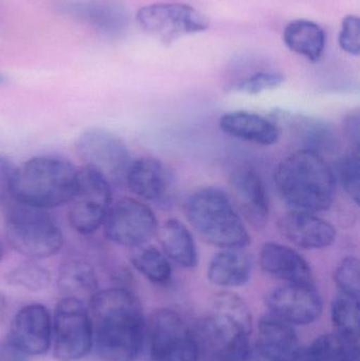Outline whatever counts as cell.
Instances as JSON below:
<instances>
[{
	"label": "cell",
	"instance_id": "20",
	"mask_svg": "<svg viewBox=\"0 0 360 361\" xmlns=\"http://www.w3.org/2000/svg\"><path fill=\"white\" fill-rule=\"evenodd\" d=\"M262 271L285 283H313L310 263L294 248L277 242H266L259 252Z\"/></svg>",
	"mask_w": 360,
	"mask_h": 361
},
{
	"label": "cell",
	"instance_id": "40",
	"mask_svg": "<svg viewBox=\"0 0 360 361\" xmlns=\"http://www.w3.org/2000/svg\"><path fill=\"white\" fill-rule=\"evenodd\" d=\"M4 82V75H1V74H0V84H2V82Z\"/></svg>",
	"mask_w": 360,
	"mask_h": 361
},
{
	"label": "cell",
	"instance_id": "25",
	"mask_svg": "<svg viewBox=\"0 0 360 361\" xmlns=\"http://www.w3.org/2000/svg\"><path fill=\"white\" fill-rule=\"evenodd\" d=\"M283 42L292 52L316 63L325 52L327 36L318 23L308 19H297L285 27Z\"/></svg>",
	"mask_w": 360,
	"mask_h": 361
},
{
	"label": "cell",
	"instance_id": "30",
	"mask_svg": "<svg viewBox=\"0 0 360 361\" xmlns=\"http://www.w3.org/2000/svg\"><path fill=\"white\" fill-rule=\"evenodd\" d=\"M6 281L13 288L37 293L50 286L52 276L46 267L30 260L10 269L6 273Z\"/></svg>",
	"mask_w": 360,
	"mask_h": 361
},
{
	"label": "cell",
	"instance_id": "34",
	"mask_svg": "<svg viewBox=\"0 0 360 361\" xmlns=\"http://www.w3.org/2000/svg\"><path fill=\"white\" fill-rule=\"evenodd\" d=\"M340 48L353 56L360 54V20L355 15H349L342 20L338 37Z\"/></svg>",
	"mask_w": 360,
	"mask_h": 361
},
{
	"label": "cell",
	"instance_id": "28",
	"mask_svg": "<svg viewBox=\"0 0 360 361\" xmlns=\"http://www.w3.org/2000/svg\"><path fill=\"white\" fill-rule=\"evenodd\" d=\"M131 264L137 273L156 286H166L173 277L171 263L162 250L154 245L137 248L131 256Z\"/></svg>",
	"mask_w": 360,
	"mask_h": 361
},
{
	"label": "cell",
	"instance_id": "14",
	"mask_svg": "<svg viewBox=\"0 0 360 361\" xmlns=\"http://www.w3.org/2000/svg\"><path fill=\"white\" fill-rule=\"evenodd\" d=\"M230 188V199L241 218L256 231H262L268 224L271 207L266 183L257 169L249 165L235 169Z\"/></svg>",
	"mask_w": 360,
	"mask_h": 361
},
{
	"label": "cell",
	"instance_id": "7",
	"mask_svg": "<svg viewBox=\"0 0 360 361\" xmlns=\"http://www.w3.org/2000/svg\"><path fill=\"white\" fill-rule=\"evenodd\" d=\"M53 356L57 361H78L93 348V326L84 301L61 298L52 319Z\"/></svg>",
	"mask_w": 360,
	"mask_h": 361
},
{
	"label": "cell",
	"instance_id": "29",
	"mask_svg": "<svg viewBox=\"0 0 360 361\" xmlns=\"http://www.w3.org/2000/svg\"><path fill=\"white\" fill-rule=\"evenodd\" d=\"M331 320L336 333L359 341V297L338 292L332 300Z\"/></svg>",
	"mask_w": 360,
	"mask_h": 361
},
{
	"label": "cell",
	"instance_id": "37",
	"mask_svg": "<svg viewBox=\"0 0 360 361\" xmlns=\"http://www.w3.org/2000/svg\"><path fill=\"white\" fill-rule=\"evenodd\" d=\"M0 361H30V356L6 336L0 341Z\"/></svg>",
	"mask_w": 360,
	"mask_h": 361
},
{
	"label": "cell",
	"instance_id": "11",
	"mask_svg": "<svg viewBox=\"0 0 360 361\" xmlns=\"http://www.w3.org/2000/svg\"><path fill=\"white\" fill-rule=\"evenodd\" d=\"M137 21L143 31L164 44L209 27V19L200 11L179 2H156L139 8Z\"/></svg>",
	"mask_w": 360,
	"mask_h": 361
},
{
	"label": "cell",
	"instance_id": "35",
	"mask_svg": "<svg viewBox=\"0 0 360 361\" xmlns=\"http://www.w3.org/2000/svg\"><path fill=\"white\" fill-rule=\"evenodd\" d=\"M16 166L8 157L0 154V204L12 197V182Z\"/></svg>",
	"mask_w": 360,
	"mask_h": 361
},
{
	"label": "cell",
	"instance_id": "1",
	"mask_svg": "<svg viewBox=\"0 0 360 361\" xmlns=\"http://www.w3.org/2000/svg\"><path fill=\"white\" fill-rule=\"evenodd\" d=\"M93 347L103 361H135L141 353L146 322L141 301L125 286L97 290L89 300Z\"/></svg>",
	"mask_w": 360,
	"mask_h": 361
},
{
	"label": "cell",
	"instance_id": "21",
	"mask_svg": "<svg viewBox=\"0 0 360 361\" xmlns=\"http://www.w3.org/2000/svg\"><path fill=\"white\" fill-rule=\"evenodd\" d=\"M219 127L230 137L264 147L278 143L281 135L276 123L244 110L226 112L220 118Z\"/></svg>",
	"mask_w": 360,
	"mask_h": 361
},
{
	"label": "cell",
	"instance_id": "36",
	"mask_svg": "<svg viewBox=\"0 0 360 361\" xmlns=\"http://www.w3.org/2000/svg\"><path fill=\"white\" fill-rule=\"evenodd\" d=\"M344 133L347 141L351 144L353 149L359 150L360 116L359 109L352 110L345 116Z\"/></svg>",
	"mask_w": 360,
	"mask_h": 361
},
{
	"label": "cell",
	"instance_id": "27",
	"mask_svg": "<svg viewBox=\"0 0 360 361\" xmlns=\"http://www.w3.org/2000/svg\"><path fill=\"white\" fill-rule=\"evenodd\" d=\"M293 125L304 149L312 150L325 158V154H334L340 148L335 129L325 121L298 116L294 118Z\"/></svg>",
	"mask_w": 360,
	"mask_h": 361
},
{
	"label": "cell",
	"instance_id": "16",
	"mask_svg": "<svg viewBox=\"0 0 360 361\" xmlns=\"http://www.w3.org/2000/svg\"><path fill=\"white\" fill-rule=\"evenodd\" d=\"M8 337L31 356L44 355L52 345V317L40 303L21 307L11 322Z\"/></svg>",
	"mask_w": 360,
	"mask_h": 361
},
{
	"label": "cell",
	"instance_id": "13",
	"mask_svg": "<svg viewBox=\"0 0 360 361\" xmlns=\"http://www.w3.org/2000/svg\"><path fill=\"white\" fill-rule=\"evenodd\" d=\"M271 315L292 324L308 326L323 313V299L313 283H285L273 288L266 297Z\"/></svg>",
	"mask_w": 360,
	"mask_h": 361
},
{
	"label": "cell",
	"instance_id": "18",
	"mask_svg": "<svg viewBox=\"0 0 360 361\" xmlns=\"http://www.w3.org/2000/svg\"><path fill=\"white\" fill-rule=\"evenodd\" d=\"M278 229L290 242L306 250H325L335 242V227L311 212L290 210L278 221Z\"/></svg>",
	"mask_w": 360,
	"mask_h": 361
},
{
	"label": "cell",
	"instance_id": "6",
	"mask_svg": "<svg viewBox=\"0 0 360 361\" xmlns=\"http://www.w3.org/2000/svg\"><path fill=\"white\" fill-rule=\"evenodd\" d=\"M8 246L29 260L51 258L61 252L63 235L48 209L15 201L4 214Z\"/></svg>",
	"mask_w": 360,
	"mask_h": 361
},
{
	"label": "cell",
	"instance_id": "23",
	"mask_svg": "<svg viewBox=\"0 0 360 361\" xmlns=\"http://www.w3.org/2000/svg\"><path fill=\"white\" fill-rule=\"evenodd\" d=\"M159 241L169 262L181 269H192L199 263V254L192 231L178 219H168L159 226Z\"/></svg>",
	"mask_w": 360,
	"mask_h": 361
},
{
	"label": "cell",
	"instance_id": "4",
	"mask_svg": "<svg viewBox=\"0 0 360 361\" xmlns=\"http://www.w3.org/2000/svg\"><path fill=\"white\" fill-rule=\"evenodd\" d=\"M77 176L75 165L63 157H33L15 169L12 197L44 209L61 207L73 197Z\"/></svg>",
	"mask_w": 360,
	"mask_h": 361
},
{
	"label": "cell",
	"instance_id": "33",
	"mask_svg": "<svg viewBox=\"0 0 360 361\" xmlns=\"http://www.w3.org/2000/svg\"><path fill=\"white\" fill-rule=\"evenodd\" d=\"M334 282L337 286L338 292L359 297V259L355 256H348L342 259L334 271Z\"/></svg>",
	"mask_w": 360,
	"mask_h": 361
},
{
	"label": "cell",
	"instance_id": "2",
	"mask_svg": "<svg viewBox=\"0 0 360 361\" xmlns=\"http://www.w3.org/2000/svg\"><path fill=\"white\" fill-rule=\"evenodd\" d=\"M203 361H247L252 350L253 316L244 300L230 292L218 294L192 329Z\"/></svg>",
	"mask_w": 360,
	"mask_h": 361
},
{
	"label": "cell",
	"instance_id": "26",
	"mask_svg": "<svg viewBox=\"0 0 360 361\" xmlns=\"http://www.w3.org/2000/svg\"><path fill=\"white\" fill-rule=\"evenodd\" d=\"M297 361H360L359 341L327 333L302 348Z\"/></svg>",
	"mask_w": 360,
	"mask_h": 361
},
{
	"label": "cell",
	"instance_id": "10",
	"mask_svg": "<svg viewBox=\"0 0 360 361\" xmlns=\"http://www.w3.org/2000/svg\"><path fill=\"white\" fill-rule=\"evenodd\" d=\"M75 149L87 169L101 173L110 184H122L131 164L125 142L107 129L92 127L76 139Z\"/></svg>",
	"mask_w": 360,
	"mask_h": 361
},
{
	"label": "cell",
	"instance_id": "22",
	"mask_svg": "<svg viewBox=\"0 0 360 361\" xmlns=\"http://www.w3.org/2000/svg\"><path fill=\"white\" fill-rule=\"evenodd\" d=\"M253 267V259L244 248H224L209 261L207 279L220 288H240L251 279Z\"/></svg>",
	"mask_w": 360,
	"mask_h": 361
},
{
	"label": "cell",
	"instance_id": "17",
	"mask_svg": "<svg viewBox=\"0 0 360 361\" xmlns=\"http://www.w3.org/2000/svg\"><path fill=\"white\" fill-rule=\"evenodd\" d=\"M61 10L108 38L122 37L130 25L128 11L114 0H74Z\"/></svg>",
	"mask_w": 360,
	"mask_h": 361
},
{
	"label": "cell",
	"instance_id": "39",
	"mask_svg": "<svg viewBox=\"0 0 360 361\" xmlns=\"http://www.w3.org/2000/svg\"><path fill=\"white\" fill-rule=\"evenodd\" d=\"M4 245H2L1 242H0V263L2 262V259H4Z\"/></svg>",
	"mask_w": 360,
	"mask_h": 361
},
{
	"label": "cell",
	"instance_id": "8",
	"mask_svg": "<svg viewBox=\"0 0 360 361\" xmlns=\"http://www.w3.org/2000/svg\"><path fill=\"white\" fill-rule=\"evenodd\" d=\"M68 208V221L73 231L92 235L103 227L112 205V185L92 169L78 171L77 183Z\"/></svg>",
	"mask_w": 360,
	"mask_h": 361
},
{
	"label": "cell",
	"instance_id": "5",
	"mask_svg": "<svg viewBox=\"0 0 360 361\" xmlns=\"http://www.w3.org/2000/svg\"><path fill=\"white\" fill-rule=\"evenodd\" d=\"M184 214L199 237L216 247L245 248L251 235L230 195L217 187H203L186 200Z\"/></svg>",
	"mask_w": 360,
	"mask_h": 361
},
{
	"label": "cell",
	"instance_id": "19",
	"mask_svg": "<svg viewBox=\"0 0 360 361\" xmlns=\"http://www.w3.org/2000/svg\"><path fill=\"white\" fill-rule=\"evenodd\" d=\"M125 183L139 199L162 204L170 197L173 178L164 162L154 157H143L131 162Z\"/></svg>",
	"mask_w": 360,
	"mask_h": 361
},
{
	"label": "cell",
	"instance_id": "12",
	"mask_svg": "<svg viewBox=\"0 0 360 361\" xmlns=\"http://www.w3.org/2000/svg\"><path fill=\"white\" fill-rule=\"evenodd\" d=\"M103 229L105 237L112 243L139 248L156 235L159 222L149 206L139 200L124 197L112 204Z\"/></svg>",
	"mask_w": 360,
	"mask_h": 361
},
{
	"label": "cell",
	"instance_id": "24",
	"mask_svg": "<svg viewBox=\"0 0 360 361\" xmlns=\"http://www.w3.org/2000/svg\"><path fill=\"white\" fill-rule=\"evenodd\" d=\"M56 286L61 298L78 299L85 302L99 290V277L90 262L72 258L59 267Z\"/></svg>",
	"mask_w": 360,
	"mask_h": 361
},
{
	"label": "cell",
	"instance_id": "3",
	"mask_svg": "<svg viewBox=\"0 0 360 361\" xmlns=\"http://www.w3.org/2000/svg\"><path fill=\"white\" fill-rule=\"evenodd\" d=\"M274 182L291 210L318 214L329 209L335 199L333 169L312 150L302 148L285 157L275 171Z\"/></svg>",
	"mask_w": 360,
	"mask_h": 361
},
{
	"label": "cell",
	"instance_id": "15",
	"mask_svg": "<svg viewBox=\"0 0 360 361\" xmlns=\"http://www.w3.org/2000/svg\"><path fill=\"white\" fill-rule=\"evenodd\" d=\"M302 348L293 326L268 314L258 322L257 338L247 361H297Z\"/></svg>",
	"mask_w": 360,
	"mask_h": 361
},
{
	"label": "cell",
	"instance_id": "9",
	"mask_svg": "<svg viewBox=\"0 0 360 361\" xmlns=\"http://www.w3.org/2000/svg\"><path fill=\"white\" fill-rule=\"evenodd\" d=\"M146 334L150 361H201L194 331L173 310H156Z\"/></svg>",
	"mask_w": 360,
	"mask_h": 361
},
{
	"label": "cell",
	"instance_id": "32",
	"mask_svg": "<svg viewBox=\"0 0 360 361\" xmlns=\"http://www.w3.org/2000/svg\"><path fill=\"white\" fill-rule=\"evenodd\" d=\"M285 74L278 71H260L238 80L232 90L244 94L255 95L278 88L285 82Z\"/></svg>",
	"mask_w": 360,
	"mask_h": 361
},
{
	"label": "cell",
	"instance_id": "31",
	"mask_svg": "<svg viewBox=\"0 0 360 361\" xmlns=\"http://www.w3.org/2000/svg\"><path fill=\"white\" fill-rule=\"evenodd\" d=\"M336 182H340L347 195L356 205L360 200L359 150L351 149L338 159L336 163Z\"/></svg>",
	"mask_w": 360,
	"mask_h": 361
},
{
	"label": "cell",
	"instance_id": "38",
	"mask_svg": "<svg viewBox=\"0 0 360 361\" xmlns=\"http://www.w3.org/2000/svg\"><path fill=\"white\" fill-rule=\"evenodd\" d=\"M6 312H8V300L6 295L0 292V324L6 319Z\"/></svg>",
	"mask_w": 360,
	"mask_h": 361
}]
</instances>
